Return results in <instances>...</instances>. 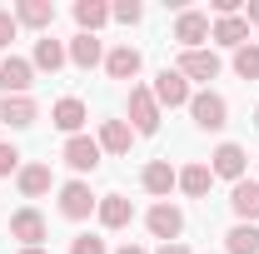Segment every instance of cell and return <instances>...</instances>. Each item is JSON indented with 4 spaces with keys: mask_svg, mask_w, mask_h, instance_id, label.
Wrapping results in <instances>:
<instances>
[{
    "mask_svg": "<svg viewBox=\"0 0 259 254\" xmlns=\"http://www.w3.org/2000/svg\"><path fill=\"white\" fill-rule=\"evenodd\" d=\"M190 115H194L199 130H225L229 125V105H225V95H214V90L190 95Z\"/></svg>",
    "mask_w": 259,
    "mask_h": 254,
    "instance_id": "1",
    "label": "cell"
},
{
    "mask_svg": "<svg viewBox=\"0 0 259 254\" xmlns=\"http://www.w3.org/2000/svg\"><path fill=\"white\" fill-rule=\"evenodd\" d=\"M130 130H135V135H155V130H160V105H155V95H150L145 85L130 90Z\"/></svg>",
    "mask_w": 259,
    "mask_h": 254,
    "instance_id": "2",
    "label": "cell"
},
{
    "mask_svg": "<svg viewBox=\"0 0 259 254\" xmlns=\"http://www.w3.org/2000/svg\"><path fill=\"white\" fill-rule=\"evenodd\" d=\"M65 164H70L75 175H95L100 170V140H90V135L65 140Z\"/></svg>",
    "mask_w": 259,
    "mask_h": 254,
    "instance_id": "3",
    "label": "cell"
},
{
    "mask_svg": "<svg viewBox=\"0 0 259 254\" xmlns=\"http://www.w3.org/2000/svg\"><path fill=\"white\" fill-rule=\"evenodd\" d=\"M150 95H155V105H190V80L180 75V70H160L155 75V85H150Z\"/></svg>",
    "mask_w": 259,
    "mask_h": 254,
    "instance_id": "4",
    "label": "cell"
},
{
    "mask_svg": "<svg viewBox=\"0 0 259 254\" xmlns=\"http://www.w3.org/2000/svg\"><path fill=\"white\" fill-rule=\"evenodd\" d=\"M145 224H150V234L164 239V244H180V234H185V215H180L175 204H155V209L145 215Z\"/></svg>",
    "mask_w": 259,
    "mask_h": 254,
    "instance_id": "5",
    "label": "cell"
},
{
    "mask_svg": "<svg viewBox=\"0 0 259 254\" xmlns=\"http://www.w3.org/2000/svg\"><path fill=\"white\" fill-rule=\"evenodd\" d=\"M35 85V65L30 60H20V55H5L0 60V90L5 95H25Z\"/></svg>",
    "mask_w": 259,
    "mask_h": 254,
    "instance_id": "6",
    "label": "cell"
},
{
    "mask_svg": "<svg viewBox=\"0 0 259 254\" xmlns=\"http://www.w3.org/2000/svg\"><path fill=\"white\" fill-rule=\"evenodd\" d=\"M95 204H100V199L90 194L85 180H70V185L60 190V215H65V220H90V209H95Z\"/></svg>",
    "mask_w": 259,
    "mask_h": 254,
    "instance_id": "7",
    "label": "cell"
},
{
    "mask_svg": "<svg viewBox=\"0 0 259 254\" xmlns=\"http://www.w3.org/2000/svg\"><path fill=\"white\" fill-rule=\"evenodd\" d=\"M175 70H180L185 80H204V85H209V80L220 75V55L199 45V50H185V55H180V65H175Z\"/></svg>",
    "mask_w": 259,
    "mask_h": 254,
    "instance_id": "8",
    "label": "cell"
},
{
    "mask_svg": "<svg viewBox=\"0 0 259 254\" xmlns=\"http://www.w3.org/2000/svg\"><path fill=\"white\" fill-rule=\"evenodd\" d=\"M50 120H55V130H65L70 140L85 130V120H90V110H85V100H75V95H65L55 100V110H50Z\"/></svg>",
    "mask_w": 259,
    "mask_h": 254,
    "instance_id": "9",
    "label": "cell"
},
{
    "mask_svg": "<svg viewBox=\"0 0 259 254\" xmlns=\"http://www.w3.org/2000/svg\"><path fill=\"white\" fill-rule=\"evenodd\" d=\"M175 40H180L185 50H199V40H209V15H199V10H180V20H175Z\"/></svg>",
    "mask_w": 259,
    "mask_h": 254,
    "instance_id": "10",
    "label": "cell"
},
{
    "mask_svg": "<svg viewBox=\"0 0 259 254\" xmlns=\"http://www.w3.org/2000/svg\"><path fill=\"white\" fill-rule=\"evenodd\" d=\"M10 234H15L25 249H40V239H45V215H40V209H20V215H10Z\"/></svg>",
    "mask_w": 259,
    "mask_h": 254,
    "instance_id": "11",
    "label": "cell"
},
{
    "mask_svg": "<svg viewBox=\"0 0 259 254\" xmlns=\"http://www.w3.org/2000/svg\"><path fill=\"white\" fill-rule=\"evenodd\" d=\"M229 209L239 215V224H254L259 220V180H239L229 190Z\"/></svg>",
    "mask_w": 259,
    "mask_h": 254,
    "instance_id": "12",
    "label": "cell"
},
{
    "mask_svg": "<svg viewBox=\"0 0 259 254\" xmlns=\"http://www.w3.org/2000/svg\"><path fill=\"white\" fill-rule=\"evenodd\" d=\"M209 40H220V45H229V50H239V45H249V20H244V15H225V20L209 25Z\"/></svg>",
    "mask_w": 259,
    "mask_h": 254,
    "instance_id": "13",
    "label": "cell"
},
{
    "mask_svg": "<svg viewBox=\"0 0 259 254\" xmlns=\"http://www.w3.org/2000/svg\"><path fill=\"white\" fill-rule=\"evenodd\" d=\"M209 159H214L209 170H214L220 180H234V185L244 180V164H249V159H244V150H239V145H220V150H214Z\"/></svg>",
    "mask_w": 259,
    "mask_h": 254,
    "instance_id": "14",
    "label": "cell"
},
{
    "mask_svg": "<svg viewBox=\"0 0 259 254\" xmlns=\"http://www.w3.org/2000/svg\"><path fill=\"white\" fill-rule=\"evenodd\" d=\"M95 215H100V224H105V229H125V224L135 220V209H130L125 194H105V199L95 204Z\"/></svg>",
    "mask_w": 259,
    "mask_h": 254,
    "instance_id": "15",
    "label": "cell"
},
{
    "mask_svg": "<svg viewBox=\"0 0 259 254\" xmlns=\"http://www.w3.org/2000/svg\"><path fill=\"white\" fill-rule=\"evenodd\" d=\"M105 70H110V80H135L140 75V50L135 45H115L105 55Z\"/></svg>",
    "mask_w": 259,
    "mask_h": 254,
    "instance_id": "16",
    "label": "cell"
},
{
    "mask_svg": "<svg viewBox=\"0 0 259 254\" xmlns=\"http://www.w3.org/2000/svg\"><path fill=\"white\" fill-rule=\"evenodd\" d=\"M0 120H5L10 130H30V125H35V100H30V95H5Z\"/></svg>",
    "mask_w": 259,
    "mask_h": 254,
    "instance_id": "17",
    "label": "cell"
},
{
    "mask_svg": "<svg viewBox=\"0 0 259 254\" xmlns=\"http://www.w3.org/2000/svg\"><path fill=\"white\" fill-rule=\"evenodd\" d=\"M130 145H135V130L125 120H105L100 125V150H110V155H130Z\"/></svg>",
    "mask_w": 259,
    "mask_h": 254,
    "instance_id": "18",
    "label": "cell"
},
{
    "mask_svg": "<svg viewBox=\"0 0 259 254\" xmlns=\"http://www.w3.org/2000/svg\"><path fill=\"white\" fill-rule=\"evenodd\" d=\"M55 20V5L50 0H20L15 5V25H35V30H45Z\"/></svg>",
    "mask_w": 259,
    "mask_h": 254,
    "instance_id": "19",
    "label": "cell"
},
{
    "mask_svg": "<svg viewBox=\"0 0 259 254\" xmlns=\"http://www.w3.org/2000/svg\"><path fill=\"white\" fill-rule=\"evenodd\" d=\"M175 185H180V175L169 170V159H150L145 164V190L150 194H169Z\"/></svg>",
    "mask_w": 259,
    "mask_h": 254,
    "instance_id": "20",
    "label": "cell"
},
{
    "mask_svg": "<svg viewBox=\"0 0 259 254\" xmlns=\"http://www.w3.org/2000/svg\"><path fill=\"white\" fill-rule=\"evenodd\" d=\"M75 20H80V35H95L105 20H110V5L105 0H80L75 5Z\"/></svg>",
    "mask_w": 259,
    "mask_h": 254,
    "instance_id": "21",
    "label": "cell"
},
{
    "mask_svg": "<svg viewBox=\"0 0 259 254\" xmlns=\"http://www.w3.org/2000/svg\"><path fill=\"white\" fill-rule=\"evenodd\" d=\"M209 185H214V170H209V164H185V170H180V190L194 194V199L209 194Z\"/></svg>",
    "mask_w": 259,
    "mask_h": 254,
    "instance_id": "22",
    "label": "cell"
},
{
    "mask_svg": "<svg viewBox=\"0 0 259 254\" xmlns=\"http://www.w3.org/2000/svg\"><path fill=\"white\" fill-rule=\"evenodd\" d=\"M65 60H70V50H65L60 40H50V35H45V40H35V60H30V65H40V70H50V75H55Z\"/></svg>",
    "mask_w": 259,
    "mask_h": 254,
    "instance_id": "23",
    "label": "cell"
},
{
    "mask_svg": "<svg viewBox=\"0 0 259 254\" xmlns=\"http://www.w3.org/2000/svg\"><path fill=\"white\" fill-rule=\"evenodd\" d=\"M225 249L229 254H259V224H234L225 234Z\"/></svg>",
    "mask_w": 259,
    "mask_h": 254,
    "instance_id": "24",
    "label": "cell"
},
{
    "mask_svg": "<svg viewBox=\"0 0 259 254\" xmlns=\"http://www.w3.org/2000/svg\"><path fill=\"white\" fill-rule=\"evenodd\" d=\"M70 60L80 65V70L100 65V40H95V35H75V40H70Z\"/></svg>",
    "mask_w": 259,
    "mask_h": 254,
    "instance_id": "25",
    "label": "cell"
},
{
    "mask_svg": "<svg viewBox=\"0 0 259 254\" xmlns=\"http://www.w3.org/2000/svg\"><path fill=\"white\" fill-rule=\"evenodd\" d=\"M50 190V164H25V170H20V194H45Z\"/></svg>",
    "mask_w": 259,
    "mask_h": 254,
    "instance_id": "26",
    "label": "cell"
},
{
    "mask_svg": "<svg viewBox=\"0 0 259 254\" xmlns=\"http://www.w3.org/2000/svg\"><path fill=\"white\" fill-rule=\"evenodd\" d=\"M234 75L239 80H259V45H239L234 50Z\"/></svg>",
    "mask_w": 259,
    "mask_h": 254,
    "instance_id": "27",
    "label": "cell"
},
{
    "mask_svg": "<svg viewBox=\"0 0 259 254\" xmlns=\"http://www.w3.org/2000/svg\"><path fill=\"white\" fill-rule=\"evenodd\" d=\"M140 15H145V10H140L135 0H120V5H110V20H120V25H135Z\"/></svg>",
    "mask_w": 259,
    "mask_h": 254,
    "instance_id": "28",
    "label": "cell"
},
{
    "mask_svg": "<svg viewBox=\"0 0 259 254\" xmlns=\"http://www.w3.org/2000/svg\"><path fill=\"white\" fill-rule=\"evenodd\" d=\"M15 170H20V150H15V145H0V180L15 175Z\"/></svg>",
    "mask_w": 259,
    "mask_h": 254,
    "instance_id": "29",
    "label": "cell"
},
{
    "mask_svg": "<svg viewBox=\"0 0 259 254\" xmlns=\"http://www.w3.org/2000/svg\"><path fill=\"white\" fill-rule=\"evenodd\" d=\"M70 254H105V239H95V234H80V239L70 244Z\"/></svg>",
    "mask_w": 259,
    "mask_h": 254,
    "instance_id": "30",
    "label": "cell"
},
{
    "mask_svg": "<svg viewBox=\"0 0 259 254\" xmlns=\"http://www.w3.org/2000/svg\"><path fill=\"white\" fill-rule=\"evenodd\" d=\"M10 40H15V15H10V10H0V50H5Z\"/></svg>",
    "mask_w": 259,
    "mask_h": 254,
    "instance_id": "31",
    "label": "cell"
},
{
    "mask_svg": "<svg viewBox=\"0 0 259 254\" xmlns=\"http://www.w3.org/2000/svg\"><path fill=\"white\" fill-rule=\"evenodd\" d=\"M244 20H249V25H259V0L249 5V15H244Z\"/></svg>",
    "mask_w": 259,
    "mask_h": 254,
    "instance_id": "32",
    "label": "cell"
},
{
    "mask_svg": "<svg viewBox=\"0 0 259 254\" xmlns=\"http://www.w3.org/2000/svg\"><path fill=\"white\" fill-rule=\"evenodd\" d=\"M160 254H190V249H185V244H164Z\"/></svg>",
    "mask_w": 259,
    "mask_h": 254,
    "instance_id": "33",
    "label": "cell"
},
{
    "mask_svg": "<svg viewBox=\"0 0 259 254\" xmlns=\"http://www.w3.org/2000/svg\"><path fill=\"white\" fill-rule=\"evenodd\" d=\"M120 254H145V249H140V244H125V249H120Z\"/></svg>",
    "mask_w": 259,
    "mask_h": 254,
    "instance_id": "34",
    "label": "cell"
},
{
    "mask_svg": "<svg viewBox=\"0 0 259 254\" xmlns=\"http://www.w3.org/2000/svg\"><path fill=\"white\" fill-rule=\"evenodd\" d=\"M20 254H45V249H20Z\"/></svg>",
    "mask_w": 259,
    "mask_h": 254,
    "instance_id": "35",
    "label": "cell"
},
{
    "mask_svg": "<svg viewBox=\"0 0 259 254\" xmlns=\"http://www.w3.org/2000/svg\"><path fill=\"white\" fill-rule=\"evenodd\" d=\"M254 125H259V110H254Z\"/></svg>",
    "mask_w": 259,
    "mask_h": 254,
    "instance_id": "36",
    "label": "cell"
}]
</instances>
